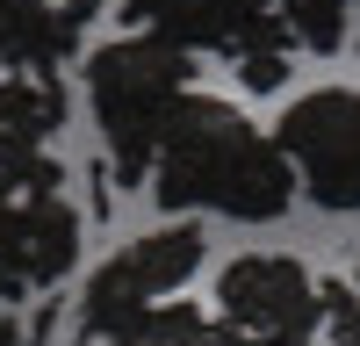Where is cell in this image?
Returning <instances> with one entry per match:
<instances>
[{
  "mask_svg": "<svg viewBox=\"0 0 360 346\" xmlns=\"http://www.w3.org/2000/svg\"><path fill=\"white\" fill-rule=\"evenodd\" d=\"M202 260H209L202 224H166V231L130 238L115 260H101V267L86 274V288H79V310H72L79 346L115 339L130 317H144L152 303H166L173 288H188V281L202 274Z\"/></svg>",
  "mask_w": 360,
  "mask_h": 346,
  "instance_id": "cell-3",
  "label": "cell"
},
{
  "mask_svg": "<svg viewBox=\"0 0 360 346\" xmlns=\"http://www.w3.org/2000/svg\"><path fill=\"white\" fill-rule=\"evenodd\" d=\"M58 8H65V15H72V22H79V29H86V22H94V15H101V8H115V0H58Z\"/></svg>",
  "mask_w": 360,
  "mask_h": 346,
  "instance_id": "cell-12",
  "label": "cell"
},
{
  "mask_svg": "<svg viewBox=\"0 0 360 346\" xmlns=\"http://www.w3.org/2000/svg\"><path fill=\"white\" fill-rule=\"evenodd\" d=\"M130 29H152V37L180 44V51H217L231 58L252 29L274 15V0H115Z\"/></svg>",
  "mask_w": 360,
  "mask_h": 346,
  "instance_id": "cell-7",
  "label": "cell"
},
{
  "mask_svg": "<svg viewBox=\"0 0 360 346\" xmlns=\"http://www.w3.org/2000/svg\"><path fill=\"white\" fill-rule=\"evenodd\" d=\"M188 94H195V51L152 37V29H130V37L86 51V101H94L115 188H152V159Z\"/></svg>",
  "mask_w": 360,
  "mask_h": 346,
  "instance_id": "cell-2",
  "label": "cell"
},
{
  "mask_svg": "<svg viewBox=\"0 0 360 346\" xmlns=\"http://www.w3.org/2000/svg\"><path fill=\"white\" fill-rule=\"evenodd\" d=\"M51 332H58V303L44 296L37 310H29V325H22V346H51Z\"/></svg>",
  "mask_w": 360,
  "mask_h": 346,
  "instance_id": "cell-11",
  "label": "cell"
},
{
  "mask_svg": "<svg viewBox=\"0 0 360 346\" xmlns=\"http://www.w3.org/2000/svg\"><path fill=\"white\" fill-rule=\"evenodd\" d=\"M101 346H217V317L195 310V303H180V296H166V303L130 317V325L115 339H101Z\"/></svg>",
  "mask_w": 360,
  "mask_h": 346,
  "instance_id": "cell-9",
  "label": "cell"
},
{
  "mask_svg": "<svg viewBox=\"0 0 360 346\" xmlns=\"http://www.w3.org/2000/svg\"><path fill=\"white\" fill-rule=\"evenodd\" d=\"M86 29L58 0H0V72H58Z\"/></svg>",
  "mask_w": 360,
  "mask_h": 346,
  "instance_id": "cell-8",
  "label": "cell"
},
{
  "mask_svg": "<svg viewBox=\"0 0 360 346\" xmlns=\"http://www.w3.org/2000/svg\"><path fill=\"white\" fill-rule=\"evenodd\" d=\"M8 202H15V195H8V188H0V210H8Z\"/></svg>",
  "mask_w": 360,
  "mask_h": 346,
  "instance_id": "cell-14",
  "label": "cell"
},
{
  "mask_svg": "<svg viewBox=\"0 0 360 346\" xmlns=\"http://www.w3.org/2000/svg\"><path fill=\"white\" fill-rule=\"evenodd\" d=\"M217 310L252 346H317L324 332V281L288 252H238L217 274Z\"/></svg>",
  "mask_w": 360,
  "mask_h": 346,
  "instance_id": "cell-5",
  "label": "cell"
},
{
  "mask_svg": "<svg viewBox=\"0 0 360 346\" xmlns=\"http://www.w3.org/2000/svg\"><path fill=\"white\" fill-rule=\"evenodd\" d=\"M152 195L159 210H217L238 224H274L295 202V173L281 144L238 101H217L195 86L152 159Z\"/></svg>",
  "mask_w": 360,
  "mask_h": 346,
  "instance_id": "cell-1",
  "label": "cell"
},
{
  "mask_svg": "<svg viewBox=\"0 0 360 346\" xmlns=\"http://www.w3.org/2000/svg\"><path fill=\"white\" fill-rule=\"evenodd\" d=\"M274 144L317 210L360 217V86H310L274 123Z\"/></svg>",
  "mask_w": 360,
  "mask_h": 346,
  "instance_id": "cell-4",
  "label": "cell"
},
{
  "mask_svg": "<svg viewBox=\"0 0 360 346\" xmlns=\"http://www.w3.org/2000/svg\"><path fill=\"white\" fill-rule=\"evenodd\" d=\"M0 346H22V325H15V310L0 303Z\"/></svg>",
  "mask_w": 360,
  "mask_h": 346,
  "instance_id": "cell-13",
  "label": "cell"
},
{
  "mask_svg": "<svg viewBox=\"0 0 360 346\" xmlns=\"http://www.w3.org/2000/svg\"><path fill=\"white\" fill-rule=\"evenodd\" d=\"M281 22H288V44L295 51L332 58L346 44V0H281Z\"/></svg>",
  "mask_w": 360,
  "mask_h": 346,
  "instance_id": "cell-10",
  "label": "cell"
},
{
  "mask_svg": "<svg viewBox=\"0 0 360 346\" xmlns=\"http://www.w3.org/2000/svg\"><path fill=\"white\" fill-rule=\"evenodd\" d=\"M79 210L58 195H15L0 210V303L51 296L58 281L79 267Z\"/></svg>",
  "mask_w": 360,
  "mask_h": 346,
  "instance_id": "cell-6",
  "label": "cell"
},
{
  "mask_svg": "<svg viewBox=\"0 0 360 346\" xmlns=\"http://www.w3.org/2000/svg\"><path fill=\"white\" fill-rule=\"evenodd\" d=\"M353 288H360V274H353Z\"/></svg>",
  "mask_w": 360,
  "mask_h": 346,
  "instance_id": "cell-15",
  "label": "cell"
}]
</instances>
